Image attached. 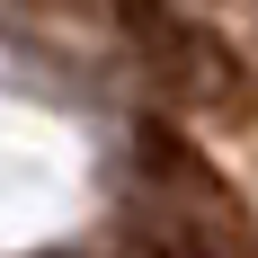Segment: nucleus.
Instances as JSON below:
<instances>
[{
  "label": "nucleus",
  "instance_id": "nucleus-1",
  "mask_svg": "<svg viewBox=\"0 0 258 258\" xmlns=\"http://www.w3.org/2000/svg\"><path fill=\"white\" fill-rule=\"evenodd\" d=\"M116 18H125V36H134V45H143V53L160 62V80H169L178 98H205V107H223V98L240 89V62H232L223 45H214L205 27L169 18L160 0H116Z\"/></svg>",
  "mask_w": 258,
  "mask_h": 258
}]
</instances>
